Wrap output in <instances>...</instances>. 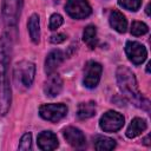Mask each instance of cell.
Returning <instances> with one entry per match:
<instances>
[{
	"label": "cell",
	"mask_w": 151,
	"mask_h": 151,
	"mask_svg": "<svg viewBox=\"0 0 151 151\" xmlns=\"http://www.w3.org/2000/svg\"><path fill=\"white\" fill-rule=\"evenodd\" d=\"M12 54L11 37L4 33L0 37V116H6L12 103V90L8 67Z\"/></svg>",
	"instance_id": "1"
},
{
	"label": "cell",
	"mask_w": 151,
	"mask_h": 151,
	"mask_svg": "<svg viewBox=\"0 0 151 151\" xmlns=\"http://www.w3.org/2000/svg\"><path fill=\"white\" fill-rule=\"evenodd\" d=\"M116 78L118 87L124 97H126L136 106L149 110V101L139 92L137 79L130 68L125 66H119L116 71Z\"/></svg>",
	"instance_id": "2"
},
{
	"label": "cell",
	"mask_w": 151,
	"mask_h": 151,
	"mask_svg": "<svg viewBox=\"0 0 151 151\" xmlns=\"http://www.w3.org/2000/svg\"><path fill=\"white\" fill-rule=\"evenodd\" d=\"M35 76V65L28 60L19 61L14 67V80L18 85L26 88L31 87Z\"/></svg>",
	"instance_id": "3"
},
{
	"label": "cell",
	"mask_w": 151,
	"mask_h": 151,
	"mask_svg": "<svg viewBox=\"0 0 151 151\" xmlns=\"http://www.w3.org/2000/svg\"><path fill=\"white\" fill-rule=\"evenodd\" d=\"M24 0H2L1 17L6 27H15L18 24Z\"/></svg>",
	"instance_id": "4"
},
{
	"label": "cell",
	"mask_w": 151,
	"mask_h": 151,
	"mask_svg": "<svg viewBox=\"0 0 151 151\" xmlns=\"http://www.w3.org/2000/svg\"><path fill=\"white\" fill-rule=\"evenodd\" d=\"M67 106L65 104H44L39 107V114L42 119L51 123L61 120L67 114Z\"/></svg>",
	"instance_id": "5"
},
{
	"label": "cell",
	"mask_w": 151,
	"mask_h": 151,
	"mask_svg": "<svg viewBox=\"0 0 151 151\" xmlns=\"http://www.w3.org/2000/svg\"><path fill=\"white\" fill-rule=\"evenodd\" d=\"M65 11L71 18L77 20L85 19L92 13V8L87 0H67L65 4Z\"/></svg>",
	"instance_id": "6"
},
{
	"label": "cell",
	"mask_w": 151,
	"mask_h": 151,
	"mask_svg": "<svg viewBox=\"0 0 151 151\" xmlns=\"http://www.w3.org/2000/svg\"><path fill=\"white\" fill-rule=\"evenodd\" d=\"M124 122L125 119L119 112L107 111L101 116L99 120V126L104 132H117L123 127Z\"/></svg>",
	"instance_id": "7"
},
{
	"label": "cell",
	"mask_w": 151,
	"mask_h": 151,
	"mask_svg": "<svg viewBox=\"0 0 151 151\" xmlns=\"http://www.w3.org/2000/svg\"><path fill=\"white\" fill-rule=\"evenodd\" d=\"M103 67L97 61H88L85 66L83 84L87 88H94L99 84L100 77H101Z\"/></svg>",
	"instance_id": "8"
},
{
	"label": "cell",
	"mask_w": 151,
	"mask_h": 151,
	"mask_svg": "<svg viewBox=\"0 0 151 151\" xmlns=\"http://www.w3.org/2000/svg\"><path fill=\"white\" fill-rule=\"evenodd\" d=\"M125 53L129 60L134 65H140L145 61L147 57V51L145 46L138 41H127L125 45Z\"/></svg>",
	"instance_id": "9"
},
{
	"label": "cell",
	"mask_w": 151,
	"mask_h": 151,
	"mask_svg": "<svg viewBox=\"0 0 151 151\" xmlns=\"http://www.w3.org/2000/svg\"><path fill=\"white\" fill-rule=\"evenodd\" d=\"M63 136L65 140L76 149H81L86 145V139L81 130L74 127V126H67L63 130Z\"/></svg>",
	"instance_id": "10"
},
{
	"label": "cell",
	"mask_w": 151,
	"mask_h": 151,
	"mask_svg": "<svg viewBox=\"0 0 151 151\" xmlns=\"http://www.w3.org/2000/svg\"><path fill=\"white\" fill-rule=\"evenodd\" d=\"M63 90V79L57 73L48 74L47 80L44 84V93L47 97H57Z\"/></svg>",
	"instance_id": "11"
},
{
	"label": "cell",
	"mask_w": 151,
	"mask_h": 151,
	"mask_svg": "<svg viewBox=\"0 0 151 151\" xmlns=\"http://www.w3.org/2000/svg\"><path fill=\"white\" fill-rule=\"evenodd\" d=\"M37 143H38L39 149H41L44 151L54 150L59 145L57 136L53 132H51V131H42V132H40L39 136H38Z\"/></svg>",
	"instance_id": "12"
},
{
	"label": "cell",
	"mask_w": 151,
	"mask_h": 151,
	"mask_svg": "<svg viewBox=\"0 0 151 151\" xmlns=\"http://www.w3.org/2000/svg\"><path fill=\"white\" fill-rule=\"evenodd\" d=\"M64 59H65V54L63 51L60 50L51 51L46 55V59H45V72L47 74L53 73L59 67V65L64 61Z\"/></svg>",
	"instance_id": "13"
},
{
	"label": "cell",
	"mask_w": 151,
	"mask_h": 151,
	"mask_svg": "<svg viewBox=\"0 0 151 151\" xmlns=\"http://www.w3.org/2000/svg\"><path fill=\"white\" fill-rule=\"evenodd\" d=\"M109 22H110L111 27L114 31H117L118 33H124L127 28V20L125 18V15L117 9L111 11V13L109 15Z\"/></svg>",
	"instance_id": "14"
},
{
	"label": "cell",
	"mask_w": 151,
	"mask_h": 151,
	"mask_svg": "<svg viewBox=\"0 0 151 151\" xmlns=\"http://www.w3.org/2000/svg\"><path fill=\"white\" fill-rule=\"evenodd\" d=\"M147 127V124H146V120L143 119V118H139V117H136L131 120L127 130H126V137L132 139V138H136L137 136H139L142 132H144Z\"/></svg>",
	"instance_id": "15"
},
{
	"label": "cell",
	"mask_w": 151,
	"mask_h": 151,
	"mask_svg": "<svg viewBox=\"0 0 151 151\" xmlns=\"http://www.w3.org/2000/svg\"><path fill=\"white\" fill-rule=\"evenodd\" d=\"M27 28H28L31 40L34 44H38L40 40V19L38 14L34 13L29 17L28 22H27Z\"/></svg>",
	"instance_id": "16"
},
{
	"label": "cell",
	"mask_w": 151,
	"mask_h": 151,
	"mask_svg": "<svg viewBox=\"0 0 151 151\" xmlns=\"http://www.w3.org/2000/svg\"><path fill=\"white\" fill-rule=\"evenodd\" d=\"M96 114V103L93 101H87V103H80L78 105L77 110V116L79 119H88Z\"/></svg>",
	"instance_id": "17"
},
{
	"label": "cell",
	"mask_w": 151,
	"mask_h": 151,
	"mask_svg": "<svg viewBox=\"0 0 151 151\" xmlns=\"http://www.w3.org/2000/svg\"><path fill=\"white\" fill-rule=\"evenodd\" d=\"M94 149L98 151H110L116 147V140L106 136L94 137Z\"/></svg>",
	"instance_id": "18"
},
{
	"label": "cell",
	"mask_w": 151,
	"mask_h": 151,
	"mask_svg": "<svg viewBox=\"0 0 151 151\" xmlns=\"http://www.w3.org/2000/svg\"><path fill=\"white\" fill-rule=\"evenodd\" d=\"M83 40L91 50H93L97 46L98 39H97V28H96V26L88 25V26H86L84 28V31H83Z\"/></svg>",
	"instance_id": "19"
},
{
	"label": "cell",
	"mask_w": 151,
	"mask_h": 151,
	"mask_svg": "<svg viewBox=\"0 0 151 151\" xmlns=\"http://www.w3.org/2000/svg\"><path fill=\"white\" fill-rule=\"evenodd\" d=\"M147 31H149L147 25L142 21H133L131 25V34L134 37L144 35L145 33H147Z\"/></svg>",
	"instance_id": "20"
},
{
	"label": "cell",
	"mask_w": 151,
	"mask_h": 151,
	"mask_svg": "<svg viewBox=\"0 0 151 151\" xmlns=\"http://www.w3.org/2000/svg\"><path fill=\"white\" fill-rule=\"evenodd\" d=\"M118 4L127 9V11H132V12H136L142 6V0H118Z\"/></svg>",
	"instance_id": "21"
},
{
	"label": "cell",
	"mask_w": 151,
	"mask_h": 151,
	"mask_svg": "<svg viewBox=\"0 0 151 151\" xmlns=\"http://www.w3.org/2000/svg\"><path fill=\"white\" fill-rule=\"evenodd\" d=\"M64 22V18L59 14V13H53L50 18V24L48 27L51 31H55L57 28H59Z\"/></svg>",
	"instance_id": "22"
},
{
	"label": "cell",
	"mask_w": 151,
	"mask_h": 151,
	"mask_svg": "<svg viewBox=\"0 0 151 151\" xmlns=\"http://www.w3.org/2000/svg\"><path fill=\"white\" fill-rule=\"evenodd\" d=\"M18 149L19 150H31L32 149V134L29 132H26L21 137L19 145H18Z\"/></svg>",
	"instance_id": "23"
},
{
	"label": "cell",
	"mask_w": 151,
	"mask_h": 151,
	"mask_svg": "<svg viewBox=\"0 0 151 151\" xmlns=\"http://www.w3.org/2000/svg\"><path fill=\"white\" fill-rule=\"evenodd\" d=\"M65 39H66V35H65L64 33H57V34L51 35L50 41H51L52 44H60V42L65 41Z\"/></svg>",
	"instance_id": "24"
},
{
	"label": "cell",
	"mask_w": 151,
	"mask_h": 151,
	"mask_svg": "<svg viewBox=\"0 0 151 151\" xmlns=\"http://www.w3.org/2000/svg\"><path fill=\"white\" fill-rule=\"evenodd\" d=\"M147 140H149V136H146V137L144 138V140H143V142H144V144H146V145H149V142H147Z\"/></svg>",
	"instance_id": "25"
}]
</instances>
